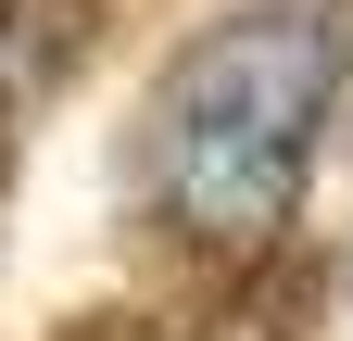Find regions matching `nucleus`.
<instances>
[{
    "instance_id": "f257e3e1",
    "label": "nucleus",
    "mask_w": 353,
    "mask_h": 341,
    "mask_svg": "<svg viewBox=\"0 0 353 341\" xmlns=\"http://www.w3.org/2000/svg\"><path fill=\"white\" fill-rule=\"evenodd\" d=\"M341 0H252V13L202 26L190 51L152 76L139 114V202L190 240V253H265L303 215L316 177V126L341 101Z\"/></svg>"
},
{
    "instance_id": "f03ea898",
    "label": "nucleus",
    "mask_w": 353,
    "mask_h": 341,
    "mask_svg": "<svg viewBox=\"0 0 353 341\" xmlns=\"http://www.w3.org/2000/svg\"><path fill=\"white\" fill-rule=\"evenodd\" d=\"M76 341H214V329H164V316H88Z\"/></svg>"
}]
</instances>
